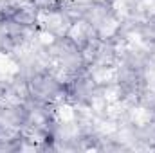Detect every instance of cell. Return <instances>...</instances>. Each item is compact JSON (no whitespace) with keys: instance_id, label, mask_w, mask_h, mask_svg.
<instances>
[{"instance_id":"6da1fadb","label":"cell","mask_w":155,"mask_h":153,"mask_svg":"<svg viewBox=\"0 0 155 153\" xmlns=\"http://www.w3.org/2000/svg\"><path fill=\"white\" fill-rule=\"evenodd\" d=\"M31 5L36 11H49V13H56L61 9L63 0H31Z\"/></svg>"}]
</instances>
